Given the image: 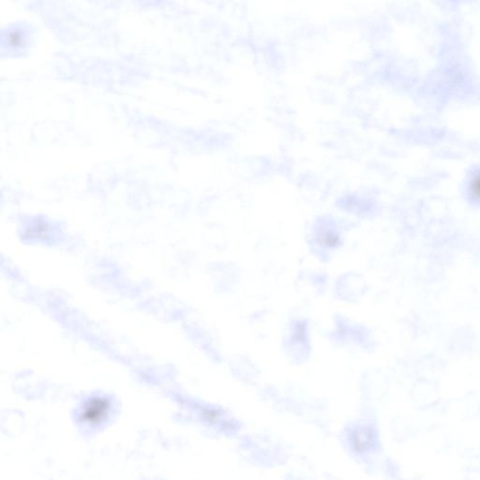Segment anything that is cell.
Segmentation results:
<instances>
[{"label": "cell", "instance_id": "cell-1", "mask_svg": "<svg viewBox=\"0 0 480 480\" xmlns=\"http://www.w3.org/2000/svg\"><path fill=\"white\" fill-rule=\"evenodd\" d=\"M110 405L107 400L93 399L84 406L82 419L89 424L104 421L109 414Z\"/></svg>", "mask_w": 480, "mask_h": 480}, {"label": "cell", "instance_id": "cell-2", "mask_svg": "<svg viewBox=\"0 0 480 480\" xmlns=\"http://www.w3.org/2000/svg\"><path fill=\"white\" fill-rule=\"evenodd\" d=\"M373 432L370 428H361L356 431L353 435V445L355 450L360 452L370 450L373 447Z\"/></svg>", "mask_w": 480, "mask_h": 480}, {"label": "cell", "instance_id": "cell-3", "mask_svg": "<svg viewBox=\"0 0 480 480\" xmlns=\"http://www.w3.org/2000/svg\"><path fill=\"white\" fill-rule=\"evenodd\" d=\"M466 194L473 204L480 205V167L474 169L466 182Z\"/></svg>", "mask_w": 480, "mask_h": 480}, {"label": "cell", "instance_id": "cell-4", "mask_svg": "<svg viewBox=\"0 0 480 480\" xmlns=\"http://www.w3.org/2000/svg\"><path fill=\"white\" fill-rule=\"evenodd\" d=\"M8 41H9L10 46L17 48V47L23 46V44H25V36L20 31H12L8 36Z\"/></svg>", "mask_w": 480, "mask_h": 480}]
</instances>
